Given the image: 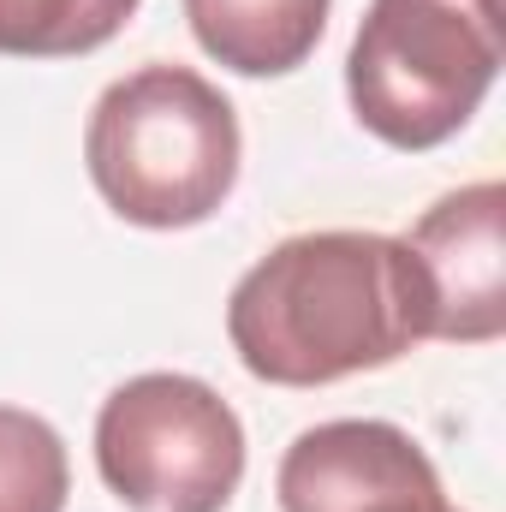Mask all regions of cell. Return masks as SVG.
Returning <instances> with one entry per match:
<instances>
[{"instance_id":"9c48e42d","label":"cell","mask_w":506,"mask_h":512,"mask_svg":"<svg viewBox=\"0 0 506 512\" xmlns=\"http://www.w3.org/2000/svg\"><path fill=\"white\" fill-rule=\"evenodd\" d=\"M66 441L36 411L0 405V512H66Z\"/></svg>"},{"instance_id":"277c9868","label":"cell","mask_w":506,"mask_h":512,"mask_svg":"<svg viewBox=\"0 0 506 512\" xmlns=\"http://www.w3.org/2000/svg\"><path fill=\"white\" fill-rule=\"evenodd\" d=\"M96 465L137 512H221L245 477V429L209 382L149 370L102 399Z\"/></svg>"},{"instance_id":"52a82bcc","label":"cell","mask_w":506,"mask_h":512,"mask_svg":"<svg viewBox=\"0 0 506 512\" xmlns=\"http://www.w3.org/2000/svg\"><path fill=\"white\" fill-rule=\"evenodd\" d=\"M328 6L334 0H185V18L209 60L245 78H280L316 54Z\"/></svg>"},{"instance_id":"8992f818","label":"cell","mask_w":506,"mask_h":512,"mask_svg":"<svg viewBox=\"0 0 506 512\" xmlns=\"http://www.w3.org/2000/svg\"><path fill=\"white\" fill-rule=\"evenodd\" d=\"M280 512H453L429 453L381 417L304 429L274 477Z\"/></svg>"},{"instance_id":"5b68a950","label":"cell","mask_w":506,"mask_h":512,"mask_svg":"<svg viewBox=\"0 0 506 512\" xmlns=\"http://www.w3.org/2000/svg\"><path fill=\"white\" fill-rule=\"evenodd\" d=\"M423 292V340L483 346L506 328V191L501 179L441 197L405 239Z\"/></svg>"},{"instance_id":"3957f363","label":"cell","mask_w":506,"mask_h":512,"mask_svg":"<svg viewBox=\"0 0 506 512\" xmlns=\"http://www.w3.org/2000/svg\"><path fill=\"white\" fill-rule=\"evenodd\" d=\"M501 72V0H370L346 96L387 149H435L471 126Z\"/></svg>"},{"instance_id":"6da1fadb","label":"cell","mask_w":506,"mask_h":512,"mask_svg":"<svg viewBox=\"0 0 506 512\" xmlns=\"http://www.w3.org/2000/svg\"><path fill=\"white\" fill-rule=\"evenodd\" d=\"M239 364L274 387H328L381 370L423 340V292L399 239L298 233L227 298Z\"/></svg>"},{"instance_id":"7a4b0ae2","label":"cell","mask_w":506,"mask_h":512,"mask_svg":"<svg viewBox=\"0 0 506 512\" xmlns=\"http://www.w3.org/2000/svg\"><path fill=\"white\" fill-rule=\"evenodd\" d=\"M239 114L191 66H137L114 78L84 126L102 203L131 227H197L239 185Z\"/></svg>"},{"instance_id":"ba28073f","label":"cell","mask_w":506,"mask_h":512,"mask_svg":"<svg viewBox=\"0 0 506 512\" xmlns=\"http://www.w3.org/2000/svg\"><path fill=\"white\" fill-rule=\"evenodd\" d=\"M143 0H0L6 60H72L114 42Z\"/></svg>"}]
</instances>
